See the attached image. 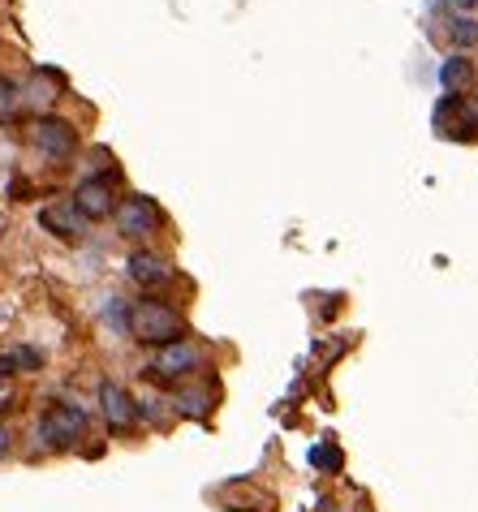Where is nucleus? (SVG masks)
<instances>
[{"mask_svg": "<svg viewBox=\"0 0 478 512\" xmlns=\"http://www.w3.org/2000/svg\"><path fill=\"white\" fill-rule=\"evenodd\" d=\"M453 44L457 48H474L478 44V22L474 18H453Z\"/></svg>", "mask_w": 478, "mask_h": 512, "instance_id": "ddd939ff", "label": "nucleus"}, {"mask_svg": "<svg viewBox=\"0 0 478 512\" xmlns=\"http://www.w3.org/2000/svg\"><path fill=\"white\" fill-rule=\"evenodd\" d=\"M125 272H130V280H134V284H143V289H160V284L173 280V267H168V263L160 259V254H147V250L130 254Z\"/></svg>", "mask_w": 478, "mask_h": 512, "instance_id": "1a4fd4ad", "label": "nucleus"}, {"mask_svg": "<svg viewBox=\"0 0 478 512\" xmlns=\"http://www.w3.org/2000/svg\"><path fill=\"white\" fill-rule=\"evenodd\" d=\"M431 121H435V130L448 134V138H470V134H478V112L466 104V95H444L440 104H435Z\"/></svg>", "mask_w": 478, "mask_h": 512, "instance_id": "423d86ee", "label": "nucleus"}, {"mask_svg": "<svg viewBox=\"0 0 478 512\" xmlns=\"http://www.w3.org/2000/svg\"><path fill=\"white\" fill-rule=\"evenodd\" d=\"M453 9H461V13H474V9H478V0H453Z\"/></svg>", "mask_w": 478, "mask_h": 512, "instance_id": "2eb2a0df", "label": "nucleus"}, {"mask_svg": "<svg viewBox=\"0 0 478 512\" xmlns=\"http://www.w3.org/2000/svg\"><path fill=\"white\" fill-rule=\"evenodd\" d=\"M311 461H315V465H332V469H336V465H341V452H336V448H315V452H311Z\"/></svg>", "mask_w": 478, "mask_h": 512, "instance_id": "4468645a", "label": "nucleus"}, {"mask_svg": "<svg viewBox=\"0 0 478 512\" xmlns=\"http://www.w3.org/2000/svg\"><path fill=\"white\" fill-rule=\"evenodd\" d=\"M194 366H199V345H194V340H173V345H164L156 358H151L147 375H156V379H181V375H190Z\"/></svg>", "mask_w": 478, "mask_h": 512, "instance_id": "0eeeda50", "label": "nucleus"}, {"mask_svg": "<svg viewBox=\"0 0 478 512\" xmlns=\"http://www.w3.org/2000/svg\"><path fill=\"white\" fill-rule=\"evenodd\" d=\"M125 323H130L134 340L156 345V349H164V345H173V340L186 336V319H181L168 302H151V297H147V302H134L130 315H125Z\"/></svg>", "mask_w": 478, "mask_h": 512, "instance_id": "f257e3e1", "label": "nucleus"}, {"mask_svg": "<svg viewBox=\"0 0 478 512\" xmlns=\"http://www.w3.org/2000/svg\"><path fill=\"white\" fill-rule=\"evenodd\" d=\"M0 457H9V431L0 426Z\"/></svg>", "mask_w": 478, "mask_h": 512, "instance_id": "dca6fc26", "label": "nucleus"}, {"mask_svg": "<svg viewBox=\"0 0 478 512\" xmlns=\"http://www.w3.org/2000/svg\"><path fill=\"white\" fill-rule=\"evenodd\" d=\"M87 431V409L78 405H48L44 418H39V439H44L48 448H69L74 439Z\"/></svg>", "mask_w": 478, "mask_h": 512, "instance_id": "f03ea898", "label": "nucleus"}, {"mask_svg": "<svg viewBox=\"0 0 478 512\" xmlns=\"http://www.w3.org/2000/svg\"><path fill=\"white\" fill-rule=\"evenodd\" d=\"M100 409H104V422H108V431H130L134 418H138V405H134V396L121 388L117 379H104L100 383Z\"/></svg>", "mask_w": 478, "mask_h": 512, "instance_id": "6e6552de", "label": "nucleus"}, {"mask_svg": "<svg viewBox=\"0 0 478 512\" xmlns=\"http://www.w3.org/2000/svg\"><path fill=\"white\" fill-rule=\"evenodd\" d=\"M74 211L87 224L104 220V216H117V194H112V177H87L82 186L74 190Z\"/></svg>", "mask_w": 478, "mask_h": 512, "instance_id": "20e7f679", "label": "nucleus"}, {"mask_svg": "<svg viewBox=\"0 0 478 512\" xmlns=\"http://www.w3.org/2000/svg\"><path fill=\"white\" fill-rule=\"evenodd\" d=\"M31 142L39 147V155H44V160H52V164L74 160V151H78V134L69 130L65 121H56V117H39L35 130H31Z\"/></svg>", "mask_w": 478, "mask_h": 512, "instance_id": "7ed1b4c3", "label": "nucleus"}, {"mask_svg": "<svg viewBox=\"0 0 478 512\" xmlns=\"http://www.w3.org/2000/svg\"><path fill=\"white\" fill-rule=\"evenodd\" d=\"M160 224H164V216H160V207L151 203L147 194H130L117 207V229L125 237H151V233H160Z\"/></svg>", "mask_w": 478, "mask_h": 512, "instance_id": "39448f33", "label": "nucleus"}, {"mask_svg": "<svg viewBox=\"0 0 478 512\" xmlns=\"http://www.w3.org/2000/svg\"><path fill=\"white\" fill-rule=\"evenodd\" d=\"M440 87L448 95H466L474 87V65H470V56H448V61L440 65Z\"/></svg>", "mask_w": 478, "mask_h": 512, "instance_id": "9b49d317", "label": "nucleus"}, {"mask_svg": "<svg viewBox=\"0 0 478 512\" xmlns=\"http://www.w3.org/2000/svg\"><path fill=\"white\" fill-rule=\"evenodd\" d=\"M39 224H44L48 233L65 237V241H78L82 233H87V220L74 211V203H61V207H44L39 211Z\"/></svg>", "mask_w": 478, "mask_h": 512, "instance_id": "9d476101", "label": "nucleus"}, {"mask_svg": "<svg viewBox=\"0 0 478 512\" xmlns=\"http://www.w3.org/2000/svg\"><path fill=\"white\" fill-rule=\"evenodd\" d=\"M18 108H22V91H18V82L0 78V117H13Z\"/></svg>", "mask_w": 478, "mask_h": 512, "instance_id": "f8f14e48", "label": "nucleus"}]
</instances>
